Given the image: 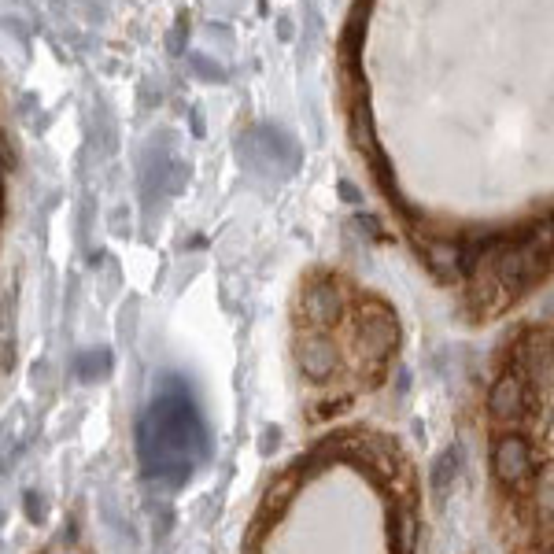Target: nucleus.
Returning a JSON list of instances; mask_svg holds the SVG:
<instances>
[{
	"instance_id": "obj_9",
	"label": "nucleus",
	"mask_w": 554,
	"mask_h": 554,
	"mask_svg": "<svg viewBox=\"0 0 554 554\" xmlns=\"http://www.w3.org/2000/svg\"><path fill=\"white\" fill-rule=\"evenodd\" d=\"M458 470H462V447L451 444V447L444 451V455H440V458L433 462V473H429V488H433L436 495L447 492V488L455 484Z\"/></svg>"
},
{
	"instance_id": "obj_2",
	"label": "nucleus",
	"mask_w": 554,
	"mask_h": 554,
	"mask_svg": "<svg viewBox=\"0 0 554 554\" xmlns=\"http://www.w3.org/2000/svg\"><path fill=\"white\" fill-rule=\"evenodd\" d=\"M359 351L362 359L370 362L374 370H381L388 359H392V351H396V340H399V329H396V314L388 311L381 300H366L359 311Z\"/></svg>"
},
{
	"instance_id": "obj_11",
	"label": "nucleus",
	"mask_w": 554,
	"mask_h": 554,
	"mask_svg": "<svg viewBox=\"0 0 554 554\" xmlns=\"http://www.w3.org/2000/svg\"><path fill=\"white\" fill-rule=\"evenodd\" d=\"M296 484H300V473H289V477H281V481L266 492V503H263V514H281L285 506H289L292 492H296Z\"/></svg>"
},
{
	"instance_id": "obj_14",
	"label": "nucleus",
	"mask_w": 554,
	"mask_h": 554,
	"mask_svg": "<svg viewBox=\"0 0 554 554\" xmlns=\"http://www.w3.org/2000/svg\"><path fill=\"white\" fill-rule=\"evenodd\" d=\"M340 193H344V200H348V204H359V193H355V189H351L348 181H344V185H340Z\"/></svg>"
},
{
	"instance_id": "obj_8",
	"label": "nucleus",
	"mask_w": 554,
	"mask_h": 554,
	"mask_svg": "<svg viewBox=\"0 0 554 554\" xmlns=\"http://www.w3.org/2000/svg\"><path fill=\"white\" fill-rule=\"evenodd\" d=\"M425 263L440 281H455L458 263H462V248L451 241H429L425 244Z\"/></svg>"
},
{
	"instance_id": "obj_1",
	"label": "nucleus",
	"mask_w": 554,
	"mask_h": 554,
	"mask_svg": "<svg viewBox=\"0 0 554 554\" xmlns=\"http://www.w3.org/2000/svg\"><path fill=\"white\" fill-rule=\"evenodd\" d=\"M137 447L148 477H159L167 484L189 481L193 458H207V429L200 425L174 374H167V392L152 403L148 418L137 429Z\"/></svg>"
},
{
	"instance_id": "obj_10",
	"label": "nucleus",
	"mask_w": 554,
	"mask_h": 554,
	"mask_svg": "<svg viewBox=\"0 0 554 554\" xmlns=\"http://www.w3.org/2000/svg\"><path fill=\"white\" fill-rule=\"evenodd\" d=\"M108 374H111V355L104 348L85 351L82 359H78V377H82V381H104Z\"/></svg>"
},
{
	"instance_id": "obj_13",
	"label": "nucleus",
	"mask_w": 554,
	"mask_h": 554,
	"mask_svg": "<svg viewBox=\"0 0 554 554\" xmlns=\"http://www.w3.org/2000/svg\"><path fill=\"white\" fill-rule=\"evenodd\" d=\"M26 514L30 518H41L45 510H41V499H37V492H26Z\"/></svg>"
},
{
	"instance_id": "obj_3",
	"label": "nucleus",
	"mask_w": 554,
	"mask_h": 554,
	"mask_svg": "<svg viewBox=\"0 0 554 554\" xmlns=\"http://www.w3.org/2000/svg\"><path fill=\"white\" fill-rule=\"evenodd\" d=\"M492 473L506 492H525L532 484V473H536L529 440H525V436H514V433L499 436L492 444Z\"/></svg>"
},
{
	"instance_id": "obj_5",
	"label": "nucleus",
	"mask_w": 554,
	"mask_h": 554,
	"mask_svg": "<svg viewBox=\"0 0 554 554\" xmlns=\"http://www.w3.org/2000/svg\"><path fill=\"white\" fill-rule=\"evenodd\" d=\"M348 300H344V289H340L337 281H314L303 289V322L307 329H318V333H326V326H333L340 314H344Z\"/></svg>"
},
{
	"instance_id": "obj_7",
	"label": "nucleus",
	"mask_w": 554,
	"mask_h": 554,
	"mask_svg": "<svg viewBox=\"0 0 554 554\" xmlns=\"http://www.w3.org/2000/svg\"><path fill=\"white\" fill-rule=\"evenodd\" d=\"M388 543L392 554H414L418 547V514L410 503H396L388 514Z\"/></svg>"
},
{
	"instance_id": "obj_6",
	"label": "nucleus",
	"mask_w": 554,
	"mask_h": 554,
	"mask_svg": "<svg viewBox=\"0 0 554 554\" xmlns=\"http://www.w3.org/2000/svg\"><path fill=\"white\" fill-rule=\"evenodd\" d=\"M296 359H300L303 377H311V381H329V377H337V370H340L333 340H329L326 333H318V329H307V333H303L300 348H296Z\"/></svg>"
},
{
	"instance_id": "obj_12",
	"label": "nucleus",
	"mask_w": 554,
	"mask_h": 554,
	"mask_svg": "<svg viewBox=\"0 0 554 554\" xmlns=\"http://www.w3.org/2000/svg\"><path fill=\"white\" fill-rule=\"evenodd\" d=\"M189 60H193V67H196L200 74H204V78H211V82H226V71H222V67H215V63H207L204 56H200V52H193Z\"/></svg>"
},
{
	"instance_id": "obj_4",
	"label": "nucleus",
	"mask_w": 554,
	"mask_h": 554,
	"mask_svg": "<svg viewBox=\"0 0 554 554\" xmlns=\"http://www.w3.org/2000/svg\"><path fill=\"white\" fill-rule=\"evenodd\" d=\"M488 414L495 425H518L529 414V388H525V374L506 366L503 377L492 385L488 396Z\"/></svg>"
}]
</instances>
